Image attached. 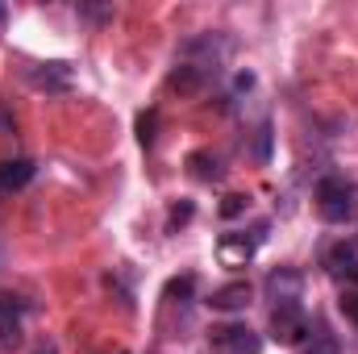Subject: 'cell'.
I'll return each instance as SVG.
<instances>
[{
  "label": "cell",
  "instance_id": "8",
  "mask_svg": "<svg viewBox=\"0 0 358 354\" xmlns=\"http://www.w3.org/2000/svg\"><path fill=\"white\" fill-rule=\"evenodd\" d=\"M250 300H255V288H250L246 279L221 283V288H213V296H208V304H213L217 313H242Z\"/></svg>",
  "mask_w": 358,
  "mask_h": 354
},
{
  "label": "cell",
  "instance_id": "12",
  "mask_svg": "<svg viewBox=\"0 0 358 354\" xmlns=\"http://www.w3.org/2000/svg\"><path fill=\"white\" fill-rule=\"evenodd\" d=\"M338 309H342V317H346L350 325H358V292H355V288H346V292H342Z\"/></svg>",
  "mask_w": 358,
  "mask_h": 354
},
{
  "label": "cell",
  "instance_id": "15",
  "mask_svg": "<svg viewBox=\"0 0 358 354\" xmlns=\"http://www.w3.org/2000/svg\"><path fill=\"white\" fill-rule=\"evenodd\" d=\"M334 275H338V279H342L346 288H355V292H358V259H350V263H342L338 271H334Z\"/></svg>",
  "mask_w": 358,
  "mask_h": 354
},
{
  "label": "cell",
  "instance_id": "3",
  "mask_svg": "<svg viewBox=\"0 0 358 354\" xmlns=\"http://www.w3.org/2000/svg\"><path fill=\"white\" fill-rule=\"evenodd\" d=\"M263 238H267V221L259 225V229H234V234H221V242H217V259L225 267H246L255 255H259V246H263Z\"/></svg>",
  "mask_w": 358,
  "mask_h": 354
},
{
  "label": "cell",
  "instance_id": "20",
  "mask_svg": "<svg viewBox=\"0 0 358 354\" xmlns=\"http://www.w3.org/2000/svg\"><path fill=\"white\" fill-rule=\"evenodd\" d=\"M38 354H55V346H42V351H38Z\"/></svg>",
  "mask_w": 358,
  "mask_h": 354
},
{
  "label": "cell",
  "instance_id": "4",
  "mask_svg": "<svg viewBox=\"0 0 358 354\" xmlns=\"http://www.w3.org/2000/svg\"><path fill=\"white\" fill-rule=\"evenodd\" d=\"M267 334H271V342H279V346H300L313 334V325H308V317H304L300 304H287V309H275L271 313Z\"/></svg>",
  "mask_w": 358,
  "mask_h": 354
},
{
  "label": "cell",
  "instance_id": "9",
  "mask_svg": "<svg viewBox=\"0 0 358 354\" xmlns=\"http://www.w3.org/2000/svg\"><path fill=\"white\" fill-rule=\"evenodd\" d=\"M167 84H171L176 92H183V96H192V92H200L204 84H208V71H204L200 63L183 59V63H176V71L167 76Z\"/></svg>",
  "mask_w": 358,
  "mask_h": 354
},
{
  "label": "cell",
  "instance_id": "19",
  "mask_svg": "<svg viewBox=\"0 0 358 354\" xmlns=\"http://www.w3.org/2000/svg\"><path fill=\"white\" fill-rule=\"evenodd\" d=\"M259 159H263V163L271 159V125H263V129H259Z\"/></svg>",
  "mask_w": 358,
  "mask_h": 354
},
{
  "label": "cell",
  "instance_id": "13",
  "mask_svg": "<svg viewBox=\"0 0 358 354\" xmlns=\"http://www.w3.org/2000/svg\"><path fill=\"white\" fill-rule=\"evenodd\" d=\"M155 117H159L155 108L138 117V142H142V146H150V142H155Z\"/></svg>",
  "mask_w": 358,
  "mask_h": 354
},
{
  "label": "cell",
  "instance_id": "18",
  "mask_svg": "<svg viewBox=\"0 0 358 354\" xmlns=\"http://www.w3.org/2000/svg\"><path fill=\"white\" fill-rule=\"evenodd\" d=\"M304 354H338V342H334V338H317Z\"/></svg>",
  "mask_w": 358,
  "mask_h": 354
},
{
  "label": "cell",
  "instance_id": "10",
  "mask_svg": "<svg viewBox=\"0 0 358 354\" xmlns=\"http://www.w3.org/2000/svg\"><path fill=\"white\" fill-rule=\"evenodd\" d=\"M34 163L29 159H13V163H0V192H17V187H25L29 179H34Z\"/></svg>",
  "mask_w": 358,
  "mask_h": 354
},
{
  "label": "cell",
  "instance_id": "11",
  "mask_svg": "<svg viewBox=\"0 0 358 354\" xmlns=\"http://www.w3.org/2000/svg\"><path fill=\"white\" fill-rule=\"evenodd\" d=\"M187 163H192V176H196V179H217V176H221L217 159H213V155H204V150H200V155H192Z\"/></svg>",
  "mask_w": 358,
  "mask_h": 354
},
{
  "label": "cell",
  "instance_id": "17",
  "mask_svg": "<svg viewBox=\"0 0 358 354\" xmlns=\"http://www.w3.org/2000/svg\"><path fill=\"white\" fill-rule=\"evenodd\" d=\"M187 217H192V204H187V200H183V204H176V208H171V217H167V225H171V229H176V225H183V221H187Z\"/></svg>",
  "mask_w": 358,
  "mask_h": 354
},
{
  "label": "cell",
  "instance_id": "1",
  "mask_svg": "<svg viewBox=\"0 0 358 354\" xmlns=\"http://www.w3.org/2000/svg\"><path fill=\"white\" fill-rule=\"evenodd\" d=\"M317 213L329 225H346L358 213V187H350L346 179H338V176H325L317 183Z\"/></svg>",
  "mask_w": 358,
  "mask_h": 354
},
{
  "label": "cell",
  "instance_id": "14",
  "mask_svg": "<svg viewBox=\"0 0 358 354\" xmlns=\"http://www.w3.org/2000/svg\"><path fill=\"white\" fill-rule=\"evenodd\" d=\"M246 208H250V200H246V196H238V192L221 200V217H242Z\"/></svg>",
  "mask_w": 358,
  "mask_h": 354
},
{
  "label": "cell",
  "instance_id": "6",
  "mask_svg": "<svg viewBox=\"0 0 358 354\" xmlns=\"http://www.w3.org/2000/svg\"><path fill=\"white\" fill-rule=\"evenodd\" d=\"M267 296L275 300V309H287V304H300V296H304V275L296 271V267H279V271H271L267 275Z\"/></svg>",
  "mask_w": 358,
  "mask_h": 354
},
{
  "label": "cell",
  "instance_id": "5",
  "mask_svg": "<svg viewBox=\"0 0 358 354\" xmlns=\"http://www.w3.org/2000/svg\"><path fill=\"white\" fill-rule=\"evenodd\" d=\"M25 80H29L34 92L63 96V92H71V84H76V71H71V63H38V67H29Z\"/></svg>",
  "mask_w": 358,
  "mask_h": 354
},
{
  "label": "cell",
  "instance_id": "7",
  "mask_svg": "<svg viewBox=\"0 0 358 354\" xmlns=\"http://www.w3.org/2000/svg\"><path fill=\"white\" fill-rule=\"evenodd\" d=\"M21 317H25V304L17 296L0 292V346L4 351H17L25 342V321Z\"/></svg>",
  "mask_w": 358,
  "mask_h": 354
},
{
  "label": "cell",
  "instance_id": "16",
  "mask_svg": "<svg viewBox=\"0 0 358 354\" xmlns=\"http://www.w3.org/2000/svg\"><path fill=\"white\" fill-rule=\"evenodd\" d=\"M192 288H196V279H192V275H183V279H171V288H167V292H171V296H192Z\"/></svg>",
  "mask_w": 358,
  "mask_h": 354
},
{
  "label": "cell",
  "instance_id": "2",
  "mask_svg": "<svg viewBox=\"0 0 358 354\" xmlns=\"http://www.w3.org/2000/svg\"><path fill=\"white\" fill-rule=\"evenodd\" d=\"M208 346L217 354H263V338L242 321H225L208 330Z\"/></svg>",
  "mask_w": 358,
  "mask_h": 354
}]
</instances>
